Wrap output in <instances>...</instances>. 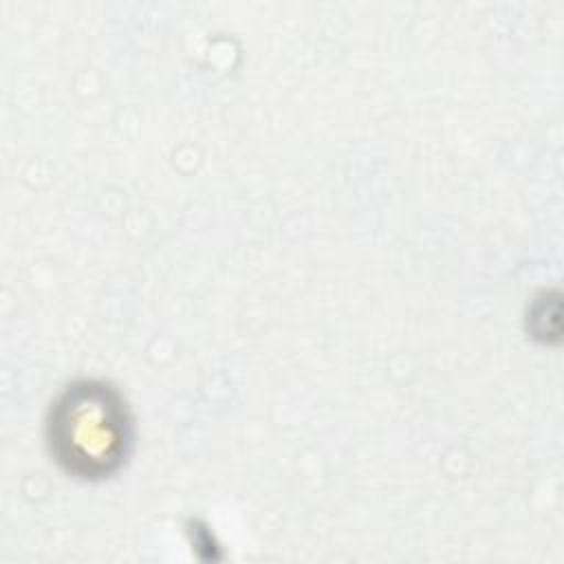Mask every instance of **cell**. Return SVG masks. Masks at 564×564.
Returning <instances> with one entry per match:
<instances>
[{"mask_svg":"<svg viewBox=\"0 0 564 564\" xmlns=\"http://www.w3.org/2000/svg\"><path fill=\"white\" fill-rule=\"evenodd\" d=\"M134 443V412L126 394L108 379L77 377L53 397L46 410V452L73 480L115 478L128 465Z\"/></svg>","mask_w":564,"mask_h":564,"instance_id":"1","label":"cell"}]
</instances>
